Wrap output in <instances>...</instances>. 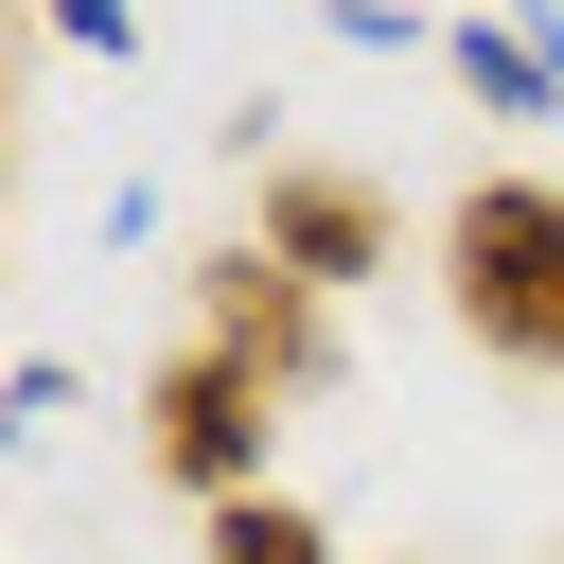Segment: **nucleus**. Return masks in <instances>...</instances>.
<instances>
[{
  "mask_svg": "<svg viewBox=\"0 0 564 564\" xmlns=\"http://www.w3.org/2000/svg\"><path fill=\"white\" fill-rule=\"evenodd\" d=\"M441 300L494 370H564V176H476L441 212Z\"/></svg>",
  "mask_w": 564,
  "mask_h": 564,
  "instance_id": "1",
  "label": "nucleus"
},
{
  "mask_svg": "<svg viewBox=\"0 0 564 564\" xmlns=\"http://www.w3.org/2000/svg\"><path fill=\"white\" fill-rule=\"evenodd\" d=\"M264 441H282V388L247 370V352H212V335H176L159 370H141V458L194 494V511H229V494H264Z\"/></svg>",
  "mask_w": 564,
  "mask_h": 564,
  "instance_id": "2",
  "label": "nucleus"
},
{
  "mask_svg": "<svg viewBox=\"0 0 564 564\" xmlns=\"http://www.w3.org/2000/svg\"><path fill=\"white\" fill-rule=\"evenodd\" d=\"M194 335L247 352L264 388H317V370H335V300H317L300 264H264V247H212V264H194Z\"/></svg>",
  "mask_w": 564,
  "mask_h": 564,
  "instance_id": "3",
  "label": "nucleus"
},
{
  "mask_svg": "<svg viewBox=\"0 0 564 564\" xmlns=\"http://www.w3.org/2000/svg\"><path fill=\"white\" fill-rule=\"evenodd\" d=\"M247 247H264V264H300V282L335 300V282H370V264H388V194H370L352 159H264Z\"/></svg>",
  "mask_w": 564,
  "mask_h": 564,
  "instance_id": "4",
  "label": "nucleus"
},
{
  "mask_svg": "<svg viewBox=\"0 0 564 564\" xmlns=\"http://www.w3.org/2000/svg\"><path fill=\"white\" fill-rule=\"evenodd\" d=\"M194 546H212V564H335V529H317L300 494H229V511H212Z\"/></svg>",
  "mask_w": 564,
  "mask_h": 564,
  "instance_id": "5",
  "label": "nucleus"
},
{
  "mask_svg": "<svg viewBox=\"0 0 564 564\" xmlns=\"http://www.w3.org/2000/svg\"><path fill=\"white\" fill-rule=\"evenodd\" d=\"M441 53H458V88H476V106H511V123H529V106H564V70H546L511 18H494V35H441Z\"/></svg>",
  "mask_w": 564,
  "mask_h": 564,
  "instance_id": "6",
  "label": "nucleus"
},
{
  "mask_svg": "<svg viewBox=\"0 0 564 564\" xmlns=\"http://www.w3.org/2000/svg\"><path fill=\"white\" fill-rule=\"evenodd\" d=\"M35 18H53L70 53H141V18H123V0H35Z\"/></svg>",
  "mask_w": 564,
  "mask_h": 564,
  "instance_id": "7",
  "label": "nucleus"
},
{
  "mask_svg": "<svg viewBox=\"0 0 564 564\" xmlns=\"http://www.w3.org/2000/svg\"><path fill=\"white\" fill-rule=\"evenodd\" d=\"M53 405H70V370H53V352H35V370H18V388H0V458H18V441H35V423H53Z\"/></svg>",
  "mask_w": 564,
  "mask_h": 564,
  "instance_id": "8",
  "label": "nucleus"
},
{
  "mask_svg": "<svg viewBox=\"0 0 564 564\" xmlns=\"http://www.w3.org/2000/svg\"><path fill=\"white\" fill-rule=\"evenodd\" d=\"M388 564H405V546H388Z\"/></svg>",
  "mask_w": 564,
  "mask_h": 564,
  "instance_id": "9",
  "label": "nucleus"
}]
</instances>
